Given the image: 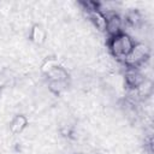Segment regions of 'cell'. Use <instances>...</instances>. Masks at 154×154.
<instances>
[{
	"label": "cell",
	"mask_w": 154,
	"mask_h": 154,
	"mask_svg": "<svg viewBox=\"0 0 154 154\" xmlns=\"http://www.w3.org/2000/svg\"><path fill=\"white\" fill-rule=\"evenodd\" d=\"M134 46H135L134 40L128 34L124 32H120L116 36H111L108 40V48L112 55L122 61H124V59L131 52Z\"/></svg>",
	"instance_id": "cell-1"
},
{
	"label": "cell",
	"mask_w": 154,
	"mask_h": 154,
	"mask_svg": "<svg viewBox=\"0 0 154 154\" xmlns=\"http://www.w3.org/2000/svg\"><path fill=\"white\" fill-rule=\"evenodd\" d=\"M148 53L149 51L144 43H135L131 52L124 59V63L130 69H135L136 66L144 63V60L148 58Z\"/></svg>",
	"instance_id": "cell-2"
},
{
	"label": "cell",
	"mask_w": 154,
	"mask_h": 154,
	"mask_svg": "<svg viewBox=\"0 0 154 154\" xmlns=\"http://www.w3.org/2000/svg\"><path fill=\"white\" fill-rule=\"evenodd\" d=\"M107 23H106V32L111 36H116L118 34L122 32V25H123V20L120 19V17L116 13L106 17Z\"/></svg>",
	"instance_id": "cell-3"
},
{
	"label": "cell",
	"mask_w": 154,
	"mask_h": 154,
	"mask_svg": "<svg viewBox=\"0 0 154 154\" xmlns=\"http://www.w3.org/2000/svg\"><path fill=\"white\" fill-rule=\"evenodd\" d=\"M144 81V77L136 71L135 69H130L128 70V72L125 73V83L130 89H137Z\"/></svg>",
	"instance_id": "cell-4"
},
{
	"label": "cell",
	"mask_w": 154,
	"mask_h": 154,
	"mask_svg": "<svg viewBox=\"0 0 154 154\" xmlns=\"http://www.w3.org/2000/svg\"><path fill=\"white\" fill-rule=\"evenodd\" d=\"M26 125H28V119H26V117L23 116V114H17V116L12 119V122H11V124H10V131H11V134H13V135L20 134V132L26 128Z\"/></svg>",
	"instance_id": "cell-5"
},
{
	"label": "cell",
	"mask_w": 154,
	"mask_h": 154,
	"mask_svg": "<svg viewBox=\"0 0 154 154\" xmlns=\"http://www.w3.org/2000/svg\"><path fill=\"white\" fill-rule=\"evenodd\" d=\"M89 17L93 20L94 25L100 30V31H106V16L100 11V10H94V11H89Z\"/></svg>",
	"instance_id": "cell-6"
},
{
	"label": "cell",
	"mask_w": 154,
	"mask_h": 154,
	"mask_svg": "<svg viewBox=\"0 0 154 154\" xmlns=\"http://www.w3.org/2000/svg\"><path fill=\"white\" fill-rule=\"evenodd\" d=\"M30 38L36 45H42L46 40V31L40 24H34L30 31Z\"/></svg>",
	"instance_id": "cell-7"
},
{
	"label": "cell",
	"mask_w": 154,
	"mask_h": 154,
	"mask_svg": "<svg viewBox=\"0 0 154 154\" xmlns=\"http://www.w3.org/2000/svg\"><path fill=\"white\" fill-rule=\"evenodd\" d=\"M51 81H61V82H67V78H69V73L63 67V66H57L54 67L52 71H49L47 75H46Z\"/></svg>",
	"instance_id": "cell-8"
},
{
	"label": "cell",
	"mask_w": 154,
	"mask_h": 154,
	"mask_svg": "<svg viewBox=\"0 0 154 154\" xmlns=\"http://www.w3.org/2000/svg\"><path fill=\"white\" fill-rule=\"evenodd\" d=\"M60 64H59L58 59H55V58H47V59H45V61L41 65V71H42V73L47 75L49 71H52L54 67H57Z\"/></svg>",
	"instance_id": "cell-9"
},
{
	"label": "cell",
	"mask_w": 154,
	"mask_h": 154,
	"mask_svg": "<svg viewBox=\"0 0 154 154\" xmlns=\"http://www.w3.org/2000/svg\"><path fill=\"white\" fill-rule=\"evenodd\" d=\"M66 82H61V81H49L48 88L51 91H53L54 94H59L61 93L65 88H66Z\"/></svg>",
	"instance_id": "cell-10"
},
{
	"label": "cell",
	"mask_w": 154,
	"mask_h": 154,
	"mask_svg": "<svg viewBox=\"0 0 154 154\" xmlns=\"http://www.w3.org/2000/svg\"><path fill=\"white\" fill-rule=\"evenodd\" d=\"M140 19H141V17H140V14L137 13V12H135V11H132V12H130V13H128V16H126V22L129 23V24H131V25H137L138 24V22H140Z\"/></svg>",
	"instance_id": "cell-11"
}]
</instances>
